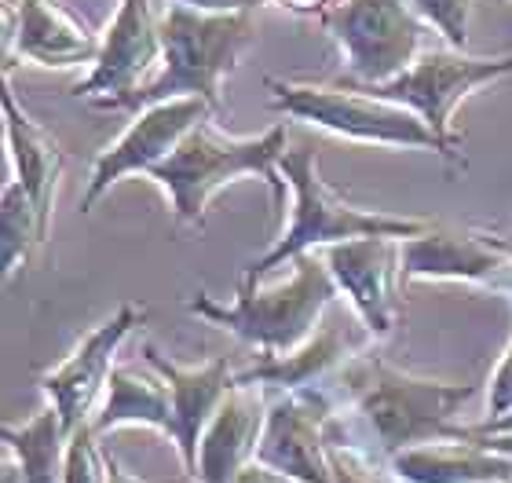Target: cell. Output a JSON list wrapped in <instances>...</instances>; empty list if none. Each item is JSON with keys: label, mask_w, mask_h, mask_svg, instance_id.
I'll list each match as a JSON object with an SVG mask.
<instances>
[{"label": "cell", "mask_w": 512, "mask_h": 483, "mask_svg": "<svg viewBox=\"0 0 512 483\" xmlns=\"http://www.w3.org/2000/svg\"><path fill=\"white\" fill-rule=\"evenodd\" d=\"M333 399L326 418V443L352 454L359 465H388L395 454L439 440H465V425L454 421L480 385H447L403 374L377 355H352L322 388Z\"/></svg>", "instance_id": "cell-1"}, {"label": "cell", "mask_w": 512, "mask_h": 483, "mask_svg": "<svg viewBox=\"0 0 512 483\" xmlns=\"http://www.w3.org/2000/svg\"><path fill=\"white\" fill-rule=\"evenodd\" d=\"M289 264H297L289 282L260 286V282L242 279L231 304L213 301L209 293H194L187 308L220 330L235 333L238 341L260 348V355L293 352L319 330L322 312L330 308L341 290H337L330 264L315 253H300Z\"/></svg>", "instance_id": "cell-2"}, {"label": "cell", "mask_w": 512, "mask_h": 483, "mask_svg": "<svg viewBox=\"0 0 512 483\" xmlns=\"http://www.w3.org/2000/svg\"><path fill=\"white\" fill-rule=\"evenodd\" d=\"M278 172L293 194V209H289V227L278 235V242L267 249L264 257L253 260L242 279L260 282L267 271L282 268L286 260H297L300 253L311 249H326L348 238H414L432 227V220H414V216H388V213H366L359 205L344 202L341 191L319 176V158L311 147L286 151L278 161Z\"/></svg>", "instance_id": "cell-3"}, {"label": "cell", "mask_w": 512, "mask_h": 483, "mask_svg": "<svg viewBox=\"0 0 512 483\" xmlns=\"http://www.w3.org/2000/svg\"><path fill=\"white\" fill-rule=\"evenodd\" d=\"M271 88V110L286 118L308 121L315 129L341 136L348 143H370V147H410V151H432L439 158L465 165L458 143L443 140L421 114L399 107L392 99H381L352 81L337 85H300V81H278L267 77Z\"/></svg>", "instance_id": "cell-4"}, {"label": "cell", "mask_w": 512, "mask_h": 483, "mask_svg": "<svg viewBox=\"0 0 512 483\" xmlns=\"http://www.w3.org/2000/svg\"><path fill=\"white\" fill-rule=\"evenodd\" d=\"M256 37L253 15H205L187 4H165L161 11V70L139 88L128 110H143L165 99L198 96L213 110L224 103V77L242 63Z\"/></svg>", "instance_id": "cell-5"}, {"label": "cell", "mask_w": 512, "mask_h": 483, "mask_svg": "<svg viewBox=\"0 0 512 483\" xmlns=\"http://www.w3.org/2000/svg\"><path fill=\"white\" fill-rule=\"evenodd\" d=\"M286 154V125L278 121L264 136L253 140H227L202 121L187 132V140L169 158L150 169V180L169 194L172 224L205 227V205L220 187L235 183L238 176H260L275 194L286 191V180L278 172V161Z\"/></svg>", "instance_id": "cell-6"}, {"label": "cell", "mask_w": 512, "mask_h": 483, "mask_svg": "<svg viewBox=\"0 0 512 483\" xmlns=\"http://www.w3.org/2000/svg\"><path fill=\"white\" fill-rule=\"evenodd\" d=\"M344 55V74L359 85H381L414 66L425 22L410 0H333L319 15Z\"/></svg>", "instance_id": "cell-7"}, {"label": "cell", "mask_w": 512, "mask_h": 483, "mask_svg": "<svg viewBox=\"0 0 512 483\" xmlns=\"http://www.w3.org/2000/svg\"><path fill=\"white\" fill-rule=\"evenodd\" d=\"M509 74L512 55L476 59V55H465L458 48H447V52H421L414 59V66H406L403 74H395L392 81H381V85H359V81H352V85L366 88V92H374L381 99H392L399 107H410L443 140L461 147V140L450 132V118L461 107V99H469L483 85H494V81H502Z\"/></svg>", "instance_id": "cell-8"}, {"label": "cell", "mask_w": 512, "mask_h": 483, "mask_svg": "<svg viewBox=\"0 0 512 483\" xmlns=\"http://www.w3.org/2000/svg\"><path fill=\"white\" fill-rule=\"evenodd\" d=\"M161 55V19H154L150 0H121L107 33L99 37L92 74L74 85V96L103 110H128L139 88L154 81V66L161 70Z\"/></svg>", "instance_id": "cell-9"}, {"label": "cell", "mask_w": 512, "mask_h": 483, "mask_svg": "<svg viewBox=\"0 0 512 483\" xmlns=\"http://www.w3.org/2000/svg\"><path fill=\"white\" fill-rule=\"evenodd\" d=\"M143 319H147L143 304H121L118 312L110 315L107 322H99L63 363L37 377L48 407H55V414L63 418L66 432L81 429V425L96 418L99 403L107 396L110 374L118 370L114 359H118L121 344L128 341V333L136 330Z\"/></svg>", "instance_id": "cell-10"}, {"label": "cell", "mask_w": 512, "mask_h": 483, "mask_svg": "<svg viewBox=\"0 0 512 483\" xmlns=\"http://www.w3.org/2000/svg\"><path fill=\"white\" fill-rule=\"evenodd\" d=\"M209 114H216V110L198 96L165 99V103L139 110L136 121L121 132L118 140L96 154L92 180H88V191L81 198V213H92V205L132 172L150 176V169L169 158L187 140V132L198 129L202 121H209Z\"/></svg>", "instance_id": "cell-11"}, {"label": "cell", "mask_w": 512, "mask_h": 483, "mask_svg": "<svg viewBox=\"0 0 512 483\" xmlns=\"http://www.w3.org/2000/svg\"><path fill=\"white\" fill-rule=\"evenodd\" d=\"M333 414V399L322 388L282 392L267 403V421L256 443V462L282 473L293 483H337L333 480L326 418Z\"/></svg>", "instance_id": "cell-12"}, {"label": "cell", "mask_w": 512, "mask_h": 483, "mask_svg": "<svg viewBox=\"0 0 512 483\" xmlns=\"http://www.w3.org/2000/svg\"><path fill=\"white\" fill-rule=\"evenodd\" d=\"M406 282H469L512 293V246L494 235L428 227L403 238V286Z\"/></svg>", "instance_id": "cell-13"}, {"label": "cell", "mask_w": 512, "mask_h": 483, "mask_svg": "<svg viewBox=\"0 0 512 483\" xmlns=\"http://www.w3.org/2000/svg\"><path fill=\"white\" fill-rule=\"evenodd\" d=\"M326 264L366 330L377 337L392 333L403 290V238H348L326 246Z\"/></svg>", "instance_id": "cell-14"}, {"label": "cell", "mask_w": 512, "mask_h": 483, "mask_svg": "<svg viewBox=\"0 0 512 483\" xmlns=\"http://www.w3.org/2000/svg\"><path fill=\"white\" fill-rule=\"evenodd\" d=\"M4 52L11 74L15 59H26L33 66H66L96 63L99 37L77 22L59 0H15V8L4 15Z\"/></svg>", "instance_id": "cell-15"}, {"label": "cell", "mask_w": 512, "mask_h": 483, "mask_svg": "<svg viewBox=\"0 0 512 483\" xmlns=\"http://www.w3.org/2000/svg\"><path fill=\"white\" fill-rule=\"evenodd\" d=\"M147 363L158 370V377L169 385L172 392V407H176V451L183 458V469L194 473V462H198V443H202L209 421L216 418V410L224 407L227 392L235 388V377H231V366L227 359H209L202 366H180L165 359V355L147 344L143 348Z\"/></svg>", "instance_id": "cell-16"}, {"label": "cell", "mask_w": 512, "mask_h": 483, "mask_svg": "<svg viewBox=\"0 0 512 483\" xmlns=\"http://www.w3.org/2000/svg\"><path fill=\"white\" fill-rule=\"evenodd\" d=\"M267 403L256 392V385H238L227 392L224 407L209 421L202 443H198V462L194 480L198 483H235L249 462L256 458V443L264 432Z\"/></svg>", "instance_id": "cell-17"}, {"label": "cell", "mask_w": 512, "mask_h": 483, "mask_svg": "<svg viewBox=\"0 0 512 483\" xmlns=\"http://www.w3.org/2000/svg\"><path fill=\"white\" fill-rule=\"evenodd\" d=\"M388 473L399 483H512V458L476 440H439L395 454Z\"/></svg>", "instance_id": "cell-18"}, {"label": "cell", "mask_w": 512, "mask_h": 483, "mask_svg": "<svg viewBox=\"0 0 512 483\" xmlns=\"http://www.w3.org/2000/svg\"><path fill=\"white\" fill-rule=\"evenodd\" d=\"M4 136H8V154L15 161V180L26 187L33 198L44 227H52V202L55 187L63 180L66 154L63 147L37 125V121L19 107V99L4 85Z\"/></svg>", "instance_id": "cell-19"}, {"label": "cell", "mask_w": 512, "mask_h": 483, "mask_svg": "<svg viewBox=\"0 0 512 483\" xmlns=\"http://www.w3.org/2000/svg\"><path fill=\"white\" fill-rule=\"evenodd\" d=\"M352 344L337 326H319L308 341L286 355H260V363L238 374V385H260L275 392H297V388H330L341 374V366L352 359Z\"/></svg>", "instance_id": "cell-20"}, {"label": "cell", "mask_w": 512, "mask_h": 483, "mask_svg": "<svg viewBox=\"0 0 512 483\" xmlns=\"http://www.w3.org/2000/svg\"><path fill=\"white\" fill-rule=\"evenodd\" d=\"M128 425L154 429L161 436L176 440V407H172L169 385H158V381H150V377L136 374V370L118 366L110 374L107 396H103L96 418H92V429L99 436H107V432L128 429Z\"/></svg>", "instance_id": "cell-21"}, {"label": "cell", "mask_w": 512, "mask_h": 483, "mask_svg": "<svg viewBox=\"0 0 512 483\" xmlns=\"http://www.w3.org/2000/svg\"><path fill=\"white\" fill-rule=\"evenodd\" d=\"M0 440H4V451L19 462L22 483H63L70 432L55 407H44L26 425H4Z\"/></svg>", "instance_id": "cell-22"}, {"label": "cell", "mask_w": 512, "mask_h": 483, "mask_svg": "<svg viewBox=\"0 0 512 483\" xmlns=\"http://www.w3.org/2000/svg\"><path fill=\"white\" fill-rule=\"evenodd\" d=\"M48 238V227H44L41 213L33 198L26 194L19 180L4 183V194H0V257H4V275L19 268L26 253L33 246H41Z\"/></svg>", "instance_id": "cell-23"}, {"label": "cell", "mask_w": 512, "mask_h": 483, "mask_svg": "<svg viewBox=\"0 0 512 483\" xmlns=\"http://www.w3.org/2000/svg\"><path fill=\"white\" fill-rule=\"evenodd\" d=\"M110 480V458L99 451V432L92 421L70 432L66 440V462L63 483H107Z\"/></svg>", "instance_id": "cell-24"}, {"label": "cell", "mask_w": 512, "mask_h": 483, "mask_svg": "<svg viewBox=\"0 0 512 483\" xmlns=\"http://www.w3.org/2000/svg\"><path fill=\"white\" fill-rule=\"evenodd\" d=\"M410 8L421 15L425 26H432L447 41V48H458V52L469 48L472 0H410Z\"/></svg>", "instance_id": "cell-25"}, {"label": "cell", "mask_w": 512, "mask_h": 483, "mask_svg": "<svg viewBox=\"0 0 512 483\" xmlns=\"http://www.w3.org/2000/svg\"><path fill=\"white\" fill-rule=\"evenodd\" d=\"M512 410V341L505 348L502 363L494 366L491 374V388H487V421L502 418Z\"/></svg>", "instance_id": "cell-26"}, {"label": "cell", "mask_w": 512, "mask_h": 483, "mask_svg": "<svg viewBox=\"0 0 512 483\" xmlns=\"http://www.w3.org/2000/svg\"><path fill=\"white\" fill-rule=\"evenodd\" d=\"M165 4H187L205 15H256L267 0H165Z\"/></svg>", "instance_id": "cell-27"}, {"label": "cell", "mask_w": 512, "mask_h": 483, "mask_svg": "<svg viewBox=\"0 0 512 483\" xmlns=\"http://www.w3.org/2000/svg\"><path fill=\"white\" fill-rule=\"evenodd\" d=\"M330 462H333V480L337 483H370L366 480V465H359L352 458V454H344V451H333L330 447Z\"/></svg>", "instance_id": "cell-28"}, {"label": "cell", "mask_w": 512, "mask_h": 483, "mask_svg": "<svg viewBox=\"0 0 512 483\" xmlns=\"http://www.w3.org/2000/svg\"><path fill=\"white\" fill-rule=\"evenodd\" d=\"M235 483H293V480H286L282 473H275V469H267V465H260L253 458V462L242 469V476H238Z\"/></svg>", "instance_id": "cell-29"}, {"label": "cell", "mask_w": 512, "mask_h": 483, "mask_svg": "<svg viewBox=\"0 0 512 483\" xmlns=\"http://www.w3.org/2000/svg\"><path fill=\"white\" fill-rule=\"evenodd\" d=\"M498 432H512V410H509V414H502V418H491V421L472 425V429L465 432V440H469V436H498Z\"/></svg>", "instance_id": "cell-30"}, {"label": "cell", "mask_w": 512, "mask_h": 483, "mask_svg": "<svg viewBox=\"0 0 512 483\" xmlns=\"http://www.w3.org/2000/svg\"><path fill=\"white\" fill-rule=\"evenodd\" d=\"M278 4L286 11H293V15H322L333 0H278Z\"/></svg>", "instance_id": "cell-31"}, {"label": "cell", "mask_w": 512, "mask_h": 483, "mask_svg": "<svg viewBox=\"0 0 512 483\" xmlns=\"http://www.w3.org/2000/svg\"><path fill=\"white\" fill-rule=\"evenodd\" d=\"M469 440L483 443V447H491V451H502L512 458V432H498V436H469Z\"/></svg>", "instance_id": "cell-32"}, {"label": "cell", "mask_w": 512, "mask_h": 483, "mask_svg": "<svg viewBox=\"0 0 512 483\" xmlns=\"http://www.w3.org/2000/svg\"><path fill=\"white\" fill-rule=\"evenodd\" d=\"M107 483H143V480H136V476H128L125 469H121L114 458H110V480Z\"/></svg>", "instance_id": "cell-33"}, {"label": "cell", "mask_w": 512, "mask_h": 483, "mask_svg": "<svg viewBox=\"0 0 512 483\" xmlns=\"http://www.w3.org/2000/svg\"><path fill=\"white\" fill-rule=\"evenodd\" d=\"M4 483H22V469L11 454H8V462H4Z\"/></svg>", "instance_id": "cell-34"}]
</instances>
